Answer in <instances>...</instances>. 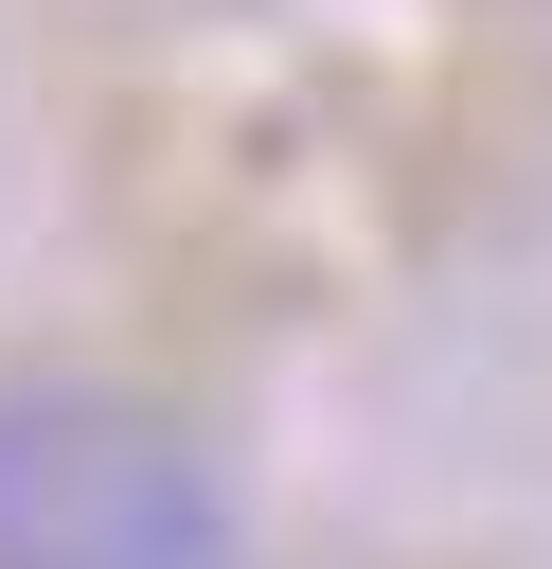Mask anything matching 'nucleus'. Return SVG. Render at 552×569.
<instances>
[{"mask_svg":"<svg viewBox=\"0 0 552 569\" xmlns=\"http://www.w3.org/2000/svg\"><path fill=\"white\" fill-rule=\"evenodd\" d=\"M0 569H249V516L125 373H0Z\"/></svg>","mask_w":552,"mask_h":569,"instance_id":"1","label":"nucleus"}]
</instances>
